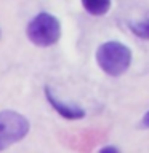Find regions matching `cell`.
<instances>
[{"label":"cell","instance_id":"8","mask_svg":"<svg viewBox=\"0 0 149 153\" xmlns=\"http://www.w3.org/2000/svg\"><path fill=\"white\" fill-rule=\"evenodd\" d=\"M141 128H149V110L144 113V117L141 120Z\"/></svg>","mask_w":149,"mask_h":153},{"label":"cell","instance_id":"2","mask_svg":"<svg viewBox=\"0 0 149 153\" xmlns=\"http://www.w3.org/2000/svg\"><path fill=\"white\" fill-rule=\"evenodd\" d=\"M27 37L35 46H51L61 37V24L50 13H38L27 24Z\"/></svg>","mask_w":149,"mask_h":153},{"label":"cell","instance_id":"7","mask_svg":"<svg viewBox=\"0 0 149 153\" xmlns=\"http://www.w3.org/2000/svg\"><path fill=\"white\" fill-rule=\"evenodd\" d=\"M99 153H120V150H119V148H115V147H103V148H101V150H99Z\"/></svg>","mask_w":149,"mask_h":153},{"label":"cell","instance_id":"4","mask_svg":"<svg viewBox=\"0 0 149 153\" xmlns=\"http://www.w3.org/2000/svg\"><path fill=\"white\" fill-rule=\"evenodd\" d=\"M45 96H47V99H48V102H50V105L61 115V117H64V118H67V120H80V118L85 117L84 108L61 102V100L58 99L56 96L51 94L50 88H45Z\"/></svg>","mask_w":149,"mask_h":153},{"label":"cell","instance_id":"6","mask_svg":"<svg viewBox=\"0 0 149 153\" xmlns=\"http://www.w3.org/2000/svg\"><path fill=\"white\" fill-rule=\"evenodd\" d=\"M130 29L136 37L143 38V40H149V19L139 22H130Z\"/></svg>","mask_w":149,"mask_h":153},{"label":"cell","instance_id":"1","mask_svg":"<svg viewBox=\"0 0 149 153\" xmlns=\"http://www.w3.org/2000/svg\"><path fill=\"white\" fill-rule=\"evenodd\" d=\"M96 62L109 76H120L132 64V51L120 42H106L96 51Z\"/></svg>","mask_w":149,"mask_h":153},{"label":"cell","instance_id":"3","mask_svg":"<svg viewBox=\"0 0 149 153\" xmlns=\"http://www.w3.org/2000/svg\"><path fill=\"white\" fill-rule=\"evenodd\" d=\"M29 132V121L26 117L14 110L0 112V152L23 140Z\"/></svg>","mask_w":149,"mask_h":153},{"label":"cell","instance_id":"5","mask_svg":"<svg viewBox=\"0 0 149 153\" xmlns=\"http://www.w3.org/2000/svg\"><path fill=\"white\" fill-rule=\"evenodd\" d=\"M85 11L93 14V16H103L109 11L111 0H82Z\"/></svg>","mask_w":149,"mask_h":153}]
</instances>
